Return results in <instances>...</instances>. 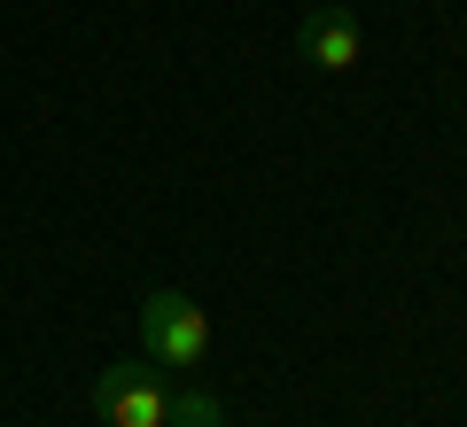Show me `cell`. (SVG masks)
I'll list each match as a JSON object with an SVG mask.
<instances>
[{
	"mask_svg": "<svg viewBox=\"0 0 467 427\" xmlns=\"http://www.w3.org/2000/svg\"><path fill=\"white\" fill-rule=\"evenodd\" d=\"M164 381L156 373H140V358H117V365H101V381H94V412L109 427H164Z\"/></svg>",
	"mask_w": 467,
	"mask_h": 427,
	"instance_id": "cell-2",
	"label": "cell"
},
{
	"mask_svg": "<svg viewBox=\"0 0 467 427\" xmlns=\"http://www.w3.org/2000/svg\"><path fill=\"white\" fill-rule=\"evenodd\" d=\"M296 55L312 70H358V16H350L343 0H312L304 8V24H296Z\"/></svg>",
	"mask_w": 467,
	"mask_h": 427,
	"instance_id": "cell-3",
	"label": "cell"
},
{
	"mask_svg": "<svg viewBox=\"0 0 467 427\" xmlns=\"http://www.w3.org/2000/svg\"><path fill=\"white\" fill-rule=\"evenodd\" d=\"M164 427H226V404L211 389H171L164 396Z\"/></svg>",
	"mask_w": 467,
	"mask_h": 427,
	"instance_id": "cell-4",
	"label": "cell"
},
{
	"mask_svg": "<svg viewBox=\"0 0 467 427\" xmlns=\"http://www.w3.org/2000/svg\"><path fill=\"white\" fill-rule=\"evenodd\" d=\"M140 342H149L156 365H202V350H211V319H202V303H187L180 288H156L149 303H140Z\"/></svg>",
	"mask_w": 467,
	"mask_h": 427,
	"instance_id": "cell-1",
	"label": "cell"
}]
</instances>
